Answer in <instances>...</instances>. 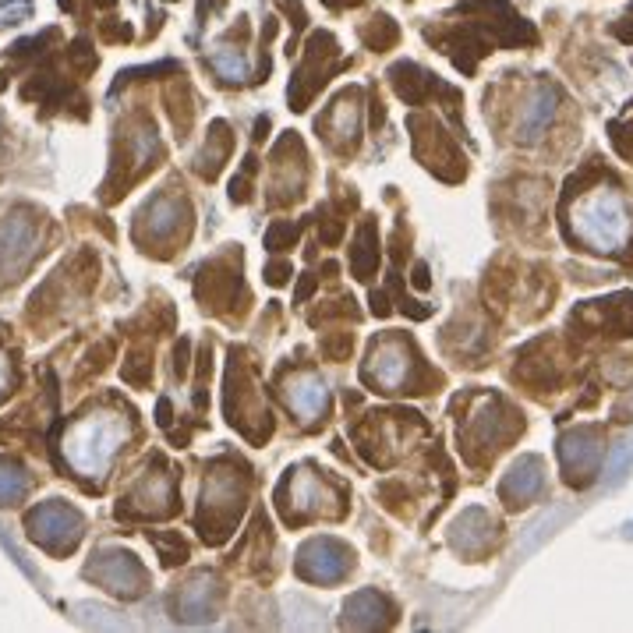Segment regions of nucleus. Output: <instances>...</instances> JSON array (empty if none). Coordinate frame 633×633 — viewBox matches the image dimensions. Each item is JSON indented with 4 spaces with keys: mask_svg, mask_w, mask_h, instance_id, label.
Wrapping results in <instances>:
<instances>
[{
    "mask_svg": "<svg viewBox=\"0 0 633 633\" xmlns=\"http://www.w3.org/2000/svg\"><path fill=\"white\" fill-rule=\"evenodd\" d=\"M414 287H418V290L428 287V266H425V262H418V266H414Z\"/></svg>",
    "mask_w": 633,
    "mask_h": 633,
    "instance_id": "obj_43",
    "label": "nucleus"
},
{
    "mask_svg": "<svg viewBox=\"0 0 633 633\" xmlns=\"http://www.w3.org/2000/svg\"><path fill=\"white\" fill-rule=\"evenodd\" d=\"M287 276H294V266H290V262H273V266H266V280L273 283V287H283Z\"/></svg>",
    "mask_w": 633,
    "mask_h": 633,
    "instance_id": "obj_38",
    "label": "nucleus"
},
{
    "mask_svg": "<svg viewBox=\"0 0 633 633\" xmlns=\"http://www.w3.org/2000/svg\"><path fill=\"white\" fill-rule=\"evenodd\" d=\"M542 485H545L542 457H520L517 464L510 467V474L503 478V485H499V496H503V503L510 506V510H517V506L531 503V499L542 492Z\"/></svg>",
    "mask_w": 633,
    "mask_h": 633,
    "instance_id": "obj_17",
    "label": "nucleus"
},
{
    "mask_svg": "<svg viewBox=\"0 0 633 633\" xmlns=\"http://www.w3.org/2000/svg\"><path fill=\"white\" fill-rule=\"evenodd\" d=\"M223 591L213 577H195L188 588L177 595V619H188V623H202V619L216 616V605H220Z\"/></svg>",
    "mask_w": 633,
    "mask_h": 633,
    "instance_id": "obj_19",
    "label": "nucleus"
},
{
    "mask_svg": "<svg viewBox=\"0 0 633 633\" xmlns=\"http://www.w3.org/2000/svg\"><path fill=\"white\" fill-rule=\"evenodd\" d=\"M96 4H100V8H114L117 0H96Z\"/></svg>",
    "mask_w": 633,
    "mask_h": 633,
    "instance_id": "obj_48",
    "label": "nucleus"
},
{
    "mask_svg": "<svg viewBox=\"0 0 633 633\" xmlns=\"http://www.w3.org/2000/svg\"><path fill=\"white\" fill-rule=\"evenodd\" d=\"M8 386V365H4V354H0V393Z\"/></svg>",
    "mask_w": 633,
    "mask_h": 633,
    "instance_id": "obj_46",
    "label": "nucleus"
},
{
    "mask_svg": "<svg viewBox=\"0 0 633 633\" xmlns=\"http://www.w3.org/2000/svg\"><path fill=\"white\" fill-rule=\"evenodd\" d=\"M85 573H89L92 580H100L103 588L114 591V595L138 598L145 591V570L131 552H117V549L100 552L96 563H92Z\"/></svg>",
    "mask_w": 633,
    "mask_h": 633,
    "instance_id": "obj_14",
    "label": "nucleus"
},
{
    "mask_svg": "<svg viewBox=\"0 0 633 633\" xmlns=\"http://www.w3.org/2000/svg\"><path fill=\"white\" fill-rule=\"evenodd\" d=\"M623 534H626V538H633V524H626V527H623Z\"/></svg>",
    "mask_w": 633,
    "mask_h": 633,
    "instance_id": "obj_49",
    "label": "nucleus"
},
{
    "mask_svg": "<svg viewBox=\"0 0 633 633\" xmlns=\"http://www.w3.org/2000/svg\"><path fill=\"white\" fill-rule=\"evenodd\" d=\"M184 372H188V340L177 347V375H184Z\"/></svg>",
    "mask_w": 633,
    "mask_h": 633,
    "instance_id": "obj_44",
    "label": "nucleus"
},
{
    "mask_svg": "<svg viewBox=\"0 0 633 633\" xmlns=\"http://www.w3.org/2000/svg\"><path fill=\"white\" fill-rule=\"evenodd\" d=\"M160 75H181V64H177V61H160V64H153V68H131V71H121V75H117L114 92L121 89L124 82H131V78H160Z\"/></svg>",
    "mask_w": 633,
    "mask_h": 633,
    "instance_id": "obj_36",
    "label": "nucleus"
},
{
    "mask_svg": "<svg viewBox=\"0 0 633 633\" xmlns=\"http://www.w3.org/2000/svg\"><path fill=\"white\" fill-rule=\"evenodd\" d=\"M358 114H361V107H358V92H344L340 100L329 107V121H326V135H329V142L336 145V149H344L347 153V138H351L354 145H358Z\"/></svg>",
    "mask_w": 633,
    "mask_h": 633,
    "instance_id": "obj_23",
    "label": "nucleus"
},
{
    "mask_svg": "<svg viewBox=\"0 0 633 633\" xmlns=\"http://www.w3.org/2000/svg\"><path fill=\"white\" fill-rule=\"evenodd\" d=\"M174 503H177L174 471L160 464L156 471L145 474L135 489H131L128 496L121 499L117 513H121V517H170V513L177 510Z\"/></svg>",
    "mask_w": 633,
    "mask_h": 633,
    "instance_id": "obj_8",
    "label": "nucleus"
},
{
    "mask_svg": "<svg viewBox=\"0 0 633 633\" xmlns=\"http://www.w3.org/2000/svg\"><path fill=\"white\" fill-rule=\"evenodd\" d=\"M283 397H287V407L298 418L312 421L319 418V414H326V404H329V389L322 379H315L312 372L298 375V379H290L287 386H283Z\"/></svg>",
    "mask_w": 633,
    "mask_h": 633,
    "instance_id": "obj_18",
    "label": "nucleus"
},
{
    "mask_svg": "<svg viewBox=\"0 0 633 633\" xmlns=\"http://www.w3.org/2000/svg\"><path fill=\"white\" fill-rule=\"evenodd\" d=\"M570 237L598 255H616L630 241V213H626L623 199L609 188L588 191L573 209Z\"/></svg>",
    "mask_w": 633,
    "mask_h": 633,
    "instance_id": "obj_1",
    "label": "nucleus"
},
{
    "mask_svg": "<svg viewBox=\"0 0 633 633\" xmlns=\"http://www.w3.org/2000/svg\"><path fill=\"white\" fill-rule=\"evenodd\" d=\"M255 174H259V160H255L252 153L245 156V163H241V174L230 181V199L234 202H252V191H255Z\"/></svg>",
    "mask_w": 633,
    "mask_h": 633,
    "instance_id": "obj_31",
    "label": "nucleus"
},
{
    "mask_svg": "<svg viewBox=\"0 0 633 633\" xmlns=\"http://www.w3.org/2000/svg\"><path fill=\"white\" fill-rule=\"evenodd\" d=\"M411 368H414L411 347L400 336H386V340L372 344V354H368L361 375H365V382L386 389V393H400L411 382Z\"/></svg>",
    "mask_w": 633,
    "mask_h": 633,
    "instance_id": "obj_11",
    "label": "nucleus"
},
{
    "mask_svg": "<svg viewBox=\"0 0 633 633\" xmlns=\"http://www.w3.org/2000/svg\"><path fill=\"white\" fill-rule=\"evenodd\" d=\"M605 457V432L598 425H580L559 435V464L563 478L573 489H588L602 471Z\"/></svg>",
    "mask_w": 633,
    "mask_h": 633,
    "instance_id": "obj_5",
    "label": "nucleus"
},
{
    "mask_svg": "<svg viewBox=\"0 0 633 633\" xmlns=\"http://www.w3.org/2000/svg\"><path fill=\"white\" fill-rule=\"evenodd\" d=\"M110 22H114V18H110ZM110 22H103V36L107 39H128L131 36L128 25H110Z\"/></svg>",
    "mask_w": 633,
    "mask_h": 633,
    "instance_id": "obj_42",
    "label": "nucleus"
},
{
    "mask_svg": "<svg viewBox=\"0 0 633 633\" xmlns=\"http://www.w3.org/2000/svg\"><path fill=\"white\" fill-rule=\"evenodd\" d=\"M354 566V552L336 538H312V542L301 545L298 559H294V570L301 580H312V584H336L344 580L347 570Z\"/></svg>",
    "mask_w": 633,
    "mask_h": 633,
    "instance_id": "obj_9",
    "label": "nucleus"
},
{
    "mask_svg": "<svg viewBox=\"0 0 633 633\" xmlns=\"http://www.w3.org/2000/svg\"><path fill=\"white\" fill-rule=\"evenodd\" d=\"M612 36H616L619 43H633V8L626 11V15L619 18L616 25H612Z\"/></svg>",
    "mask_w": 633,
    "mask_h": 633,
    "instance_id": "obj_39",
    "label": "nucleus"
},
{
    "mask_svg": "<svg viewBox=\"0 0 633 633\" xmlns=\"http://www.w3.org/2000/svg\"><path fill=\"white\" fill-rule=\"evenodd\" d=\"M556 103H559L556 85H538V89L527 96V103L517 114V124H513V135H517L520 145H534L549 131L552 117H556Z\"/></svg>",
    "mask_w": 633,
    "mask_h": 633,
    "instance_id": "obj_16",
    "label": "nucleus"
},
{
    "mask_svg": "<svg viewBox=\"0 0 633 633\" xmlns=\"http://www.w3.org/2000/svg\"><path fill=\"white\" fill-rule=\"evenodd\" d=\"M259 400L252 382V368L245 365V354L234 351L230 354V372H227V421L234 428L252 439V443H262L273 432V414H269L266 404H255V411L248 414V404Z\"/></svg>",
    "mask_w": 633,
    "mask_h": 633,
    "instance_id": "obj_4",
    "label": "nucleus"
},
{
    "mask_svg": "<svg viewBox=\"0 0 633 633\" xmlns=\"http://www.w3.org/2000/svg\"><path fill=\"white\" fill-rule=\"evenodd\" d=\"M319 351L326 354L329 361H347L354 351V336L351 333H329V336H322Z\"/></svg>",
    "mask_w": 633,
    "mask_h": 633,
    "instance_id": "obj_34",
    "label": "nucleus"
},
{
    "mask_svg": "<svg viewBox=\"0 0 633 633\" xmlns=\"http://www.w3.org/2000/svg\"><path fill=\"white\" fill-rule=\"evenodd\" d=\"M276 4H280V11L290 18V25H294V36H290V46H287V54L294 57V46H298V36L305 32L308 15H305V8H301V0H276Z\"/></svg>",
    "mask_w": 633,
    "mask_h": 633,
    "instance_id": "obj_37",
    "label": "nucleus"
},
{
    "mask_svg": "<svg viewBox=\"0 0 633 633\" xmlns=\"http://www.w3.org/2000/svg\"><path fill=\"white\" fill-rule=\"evenodd\" d=\"M181 220H184V206L177 199H170V195H156V199L138 213V227H149L153 237L174 234V230L181 227Z\"/></svg>",
    "mask_w": 633,
    "mask_h": 633,
    "instance_id": "obj_26",
    "label": "nucleus"
},
{
    "mask_svg": "<svg viewBox=\"0 0 633 633\" xmlns=\"http://www.w3.org/2000/svg\"><path fill=\"white\" fill-rule=\"evenodd\" d=\"M29 489V474L15 464V460L0 457V503H15Z\"/></svg>",
    "mask_w": 633,
    "mask_h": 633,
    "instance_id": "obj_28",
    "label": "nucleus"
},
{
    "mask_svg": "<svg viewBox=\"0 0 633 633\" xmlns=\"http://www.w3.org/2000/svg\"><path fill=\"white\" fill-rule=\"evenodd\" d=\"M361 39H365L368 50L382 54V50H389V46L400 43V29H397V22H393L389 15H379V18H372L365 29H361Z\"/></svg>",
    "mask_w": 633,
    "mask_h": 633,
    "instance_id": "obj_27",
    "label": "nucleus"
},
{
    "mask_svg": "<svg viewBox=\"0 0 633 633\" xmlns=\"http://www.w3.org/2000/svg\"><path fill=\"white\" fill-rule=\"evenodd\" d=\"M124 439H128V425L117 414H89L71 425L68 439H64V457L85 478H103Z\"/></svg>",
    "mask_w": 633,
    "mask_h": 633,
    "instance_id": "obj_3",
    "label": "nucleus"
},
{
    "mask_svg": "<svg viewBox=\"0 0 633 633\" xmlns=\"http://www.w3.org/2000/svg\"><path fill=\"white\" fill-rule=\"evenodd\" d=\"M245 499H248V474H237L234 460H216L209 467L206 485H202V513H199L202 538L209 545L227 542L230 534H234L237 520L245 513Z\"/></svg>",
    "mask_w": 633,
    "mask_h": 633,
    "instance_id": "obj_2",
    "label": "nucleus"
},
{
    "mask_svg": "<svg viewBox=\"0 0 633 633\" xmlns=\"http://www.w3.org/2000/svg\"><path fill=\"white\" fill-rule=\"evenodd\" d=\"M298 237H301V223L276 220L273 227L266 230V248H269V252H287V248L298 245Z\"/></svg>",
    "mask_w": 633,
    "mask_h": 633,
    "instance_id": "obj_29",
    "label": "nucleus"
},
{
    "mask_svg": "<svg viewBox=\"0 0 633 633\" xmlns=\"http://www.w3.org/2000/svg\"><path fill=\"white\" fill-rule=\"evenodd\" d=\"M68 61H71V68H75L78 75H89V71L100 64V57H96V50L89 46V39H75V43H71V50H68Z\"/></svg>",
    "mask_w": 633,
    "mask_h": 633,
    "instance_id": "obj_35",
    "label": "nucleus"
},
{
    "mask_svg": "<svg viewBox=\"0 0 633 633\" xmlns=\"http://www.w3.org/2000/svg\"><path fill=\"white\" fill-rule=\"evenodd\" d=\"M389 82H393V89H397L400 100L411 103V107H421L432 92L446 89V82H439V78L428 75L425 68H418V64H411V61L393 64V68H389Z\"/></svg>",
    "mask_w": 633,
    "mask_h": 633,
    "instance_id": "obj_20",
    "label": "nucleus"
},
{
    "mask_svg": "<svg viewBox=\"0 0 633 633\" xmlns=\"http://www.w3.org/2000/svg\"><path fill=\"white\" fill-rule=\"evenodd\" d=\"M230 149H234V138H230L227 121H213L209 138H206V149L195 156V170H199L206 181H216L220 170H223V163L230 160Z\"/></svg>",
    "mask_w": 633,
    "mask_h": 633,
    "instance_id": "obj_24",
    "label": "nucleus"
},
{
    "mask_svg": "<svg viewBox=\"0 0 633 633\" xmlns=\"http://www.w3.org/2000/svg\"><path fill=\"white\" fill-rule=\"evenodd\" d=\"M411 131H414V145H432V153L425 149V153H414V156H418L435 177L457 184L460 177L467 174L464 156L457 153V145L450 142V135L439 128V121H432V117H411Z\"/></svg>",
    "mask_w": 633,
    "mask_h": 633,
    "instance_id": "obj_10",
    "label": "nucleus"
},
{
    "mask_svg": "<svg viewBox=\"0 0 633 633\" xmlns=\"http://www.w3.org/2000/svg\"><path fill=\"white\" fill-rule=\"evenodd\" d=\"M213 68L220 71V78H227V82H241V78H245V57L237 54V50H230V46H220L213 57Z\"/></svg>",
    "mask_w": 633,
    "mask_h": 633,
    "instance_id": "obj_32",
    "label": "nucleus"
},
{
    "mask_svg": "<svg viewBox=\"0 0 633 633\" xmlns=\"http://www.w3.org/2000/svg\"><path fill=\"white\" fill-rule=\"evenodd\" d=\"M612 418H616V421H633V386H630V393H623V397H619V404L612 407Z\"/></svg>",
    "mask_w": 633,
    "mask_h": 633,
    "instance_id": "obj_40",
    "label": "nucleus"
},
{
    "mask_svg": "<svg viewBox=\"0 0 633 633\" xmlns=\"http://www.w3.org/2000/svg\"><path fill=\"white\" fill-rule=\"evenodd\" d=\"M517 432H524V418H520L503 397H485V404L471 414V425H467L474 450H485L492 453V457H496Z\"/></svg>",
    "mask_w": 633,
    "mask_h": 633,
    "instance_id": "obj_7",
    "label": "nucleus"
},
{
    "mask_svg": "<svg viewBox=\"0 0 633 633\" xmlns=\"http://www.w3.org/2000/svg\"><path fill=\"white\" fill-rule=\"evenodd\" d=\"M573 326H588L602 336H633V294H612L602 301H588L573 312Z\"/></svg>",
    "mask_w": 633,
    "mask_h": 633,
    "instance_id": "obj_13",
    "label": "nucleus"
},
{
    "mask_svg": "<svg viewBox=\"0 0 633 633\" xmlns=\"http://www.w3.org/2000/svg\"><path fill=\"white\" fill-rule=\"evenodd\" d=\"M630 464H633V439H626V443H619L616 450H612L609 467H605V478H609L612 485H616V481H623V478H626Z\"/></svg>",
    "mask_w": 633,
    "mask_h": 633,
    "instance_id": "obj_33",
    "label": "nucleus"
},
{
    "mask_svg": "<svg viewBox=\"0 0 633 633\" xmlns=\"http://www.w3.org/2000/svg\"><path fill=\"white\" fill-rule=\"evenodd\" d=\"M156 421H160L163 428L170 425V400H167V397H163V400H160V407H156Z\"/></svg>",
    "mask_w": 633,
    "mask_h": 633,
    "instance_id": "obj_45",
    "label": "nucleus"
},
{
    "mask_svg": "<svg viewBox=\"0 0 633 633\" xmlns=\"http://www.w3.org/2000/svg\"><path fill=\"white\" fill-rule=\"evenodd\" d=\"M379 269V227L368 216L365 223L354 234V248H351V273L358 280H372V273Z\"/></svg>",
    "mask_w": 633,
    "mask_h": 633,
    "instance_id": "obj_25",
    "label": "nucleus"
},
{
    "mask_svg": "<svg viewBox=\"0 0 633 633\" xmlns=\"http://www.w3.org/2000/svg\"><path fill=\"white\" fill-rule=\"evenodd\" d=\"M61 8L64 11H75V0H61Z\"/></svg>",
    "mask_w": 633,
    "mask_h": 633,
    "instance_id": "obj_47",
    "label": "nucleus"
},
{
    "mask_svg": "<svg viewBox=\"0 0 633 633\" xmlns=\"http://www.w3.org/2000/svg\"><path fill=\"white\" fill-rule=\"evenodd\" d=\"M492 538H496V520L485 510H478V506L464 510V517H457V524H453V545H457L464 556L485 552L492 545Z\"/></svg>",
    "mask_w": 633,
    "mask_h": 633,
    "instance_id": "obj_21",
    "label": "nucleus"
},
{
    "mask_svg": "<svg viewBox=\"0 0 633 633\" xmlns=\"http://www.w3.org/2000/svg\"><path fill=\"white\" fill-rule=\"evenodd\" d=\"M149 542L160 549L163 566H177L188 559V545L181 542V534H163V531H149Z\"/></svg>",
    "mask_w": 633,
    "mask_h": 633,
    "instance_id": "obj_30",
    "label": "nucleus"
},
{
    "mask_svg": "<svg viewBox=\"0 0 633 633\" xmlns=\"http://www.w3.org/2000/svg\"><path fill=\"white\" fill-rule=\"evenodd\" d=\"M25 524H29V534L36 542H43L46 549H57V552L75 549V542L82 538V517H78L71 506L57 503V499L54 503L36 506Z\"/></svg>",
    "mask_w": 633,
    "mask_h": 633,
    "instance_id": "obj_12",
    "label": "nucleus"
},
{
    "mask_svg": "<svg viewBox=\"0 0 633 633\" xmlns=\"http://www.w3.org/2000/svg\"><path fill=\"white\" fill-rule=\"evenodd\" d=\"M393 619H397V609L379 591H358L344 605V623L354 626V630H375V626H389Z\"/></svg>",
    "mask_w": 633,
    "mask_h": 633,
    "instance_id": "obj_22",
    "label": "nucleus"
},
{
    "mask_svg": "<svg viewBox=\"0 0 633 633\" xmlns=\"http://www.w3.org/2000/svg\"><path fill=\"white\" fill-rule=\"evenodd\" d=\"M336 39L329 32H315L305 46V57H301L298 71L290 78V110H308V103L315 100V92L336 75Z\"/></svg>",
    "mask_w": 633,
    "mask_h": 633,
    "instance_id": "obj_6",
    "label": "nucleus"
},
{
    "mask_svg": "<svg viewBox=\"0 0 633 633\" xmlns=\"http://www.w3.org/2000/svg\"><path fill=\"white\" fill-rule=\"evenodd\" d=\"M312 290H315V276L305 273V276H301V283H298V290H294V305H301V301H305Z\"/></svg>",
    "mask_w": 633,
    "mask_h": 633,
    "instance_id": "obj_41",
    "label": "nucleus"
},
{
    "mask_svg": "<svg viewBox=\"0 0 633 633\" xmlns=\"http://www.w3.org/2000/svg\"><path fill=\"white\" fill-rule=\"evenodd\" d=\"M36 252V223L29 216H8L0 223V280H11Z\"/></svg>",
    "mask_w": 633,
    "mask_h": 633,
    "instance_id": "obj_15",
    "label": "nucleus"
}]
</instances>
